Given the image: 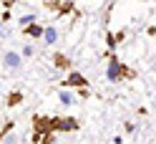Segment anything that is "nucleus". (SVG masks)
Wrapping results in <instances>:
<instances>
[{
	"instance_id": "obj_1",
	"label": "nucleus",
	"mask_w": 156,
	"mask_h": 144,
	"mask_svg": "<svg viewBox=\"0 0 156 144\" xmlns=\"http://www.w3.org/2000/svg\"><path fill=\"white\" fill-rule=\"evenodd\" d=\"M123 76H133L126 66H121L119 61L111 56V63H108V81H119V79H123Z\"/></svg>"
},
{
	"instance_id": "obj_2",
	"label": "nucleus",
	"mask_w": 156,
	"mask_h": 144,
	"mask_svg": "<svg viewBox=\"0 0 156 144\" xmlns=\"http://www.w3.org/2000/svg\"><path fill=\"white\" fill-rule=\"evenodd\" d=\"M3 63H5V68L15 71V68H20V56H18L15 51H5L3 53Z\"/></svg>"
},
{
	"instance_id": "obj_3",
	"label": "nucleus",
	"mask_w": 156,
	"mask_h": 144,
	"mask_svg": "<svg viewBox=\"0 0 156 144\" xmlns=\"http://www.w3.org/2000/svg\"><path fill=\"white\" fill-rule=\"evenodd\" d=\"M53 127L61 129V131H73V129H78V121L76 119H63V121H53Z\"/></svg>"
},
{
	"instance_id": "obj_4",
	"label": "nucleus",
	"mask_w": 156,
	"mask_h": 144,
	"mask_svg": "<svg viewBox=\"0 0 156 144\" xmlns=\"http://www.w3.org/2000/svg\"><path fill=\"white\" fill-rule=\"evenodd\" d=\"M43 31H45V28H41L38 23H30V25L25 28V35H30V38H43Z\"/></svg>"
},
{
	"instance_id": "obj_5",
	"label": "nucleus",
	"mask_w": 156,
	"mask_h": 144,
	"mask_svg": "<svg viewBox=\"0 0 156 144\" xmlns=\"http://www.w3.org/2000/svg\"><path fill=\"white\" fill-rule=\"evenodd\" d=\"M43 41H45L48 46H53V43L58 41V31H55V28H45V31H43Z\"/></svg>"
},
{
	"instance_id": "obj_6",
	"label": "nucleus",
	"mask_w": 156,
	"mask_h": 144,
	"mask_svg": "<svg viewBox=\"0 0 156 144\" xmlns=\"http://www.w3.org/2000/svg\"><path fill=\"white\" fill-rule=\"evenodd\" d=\"M68 83H71V86H86V79L81 73H71V76H68Z\"/></svg>"
},
{
	"instance_id": "obj_7",
	"label": "nucleus",
	"mask_w": 156,
	"mask_h": 144,
	"mask_svg": "<svg viewBox=\"0 0 156 144\" xmlns=\"http://www.w3.org/2000/svg\"><path fill=\"white\" fill-rule=\"evenodd\" d=\"M58 99H61V104H63V106H71V104H73L71 91H61V94H58Z\"/></svg>"
},
{
	"instance_id": "obj_8",
	"label": "nucleus",
	"mask_w": 156,
	"mask_h": 144,
	"mask_svg": "<svg viewBox=\"0 0 156 144\" xmlns=\"http://www.w3.org/2000/svg\"><path fill=\"white\" fill-rule=\"evenodd\" d=\"M30 23H35V13H28V15H23V18H20V25H25V28H28Z\"/></svg>"
},
{
	"instance_id": "obj_9",
	"label": "nucleus",
	"mask_w": 156,
	"mask_h": 144,
	"mask_svg": "<svg viewBox=\"0 0 156 144\" xmlns=\"http://www.w3.org/2000/svg\"><path fill=\"white\" fill-rule=\"evenodd\" d=\"M20 101H23V96H20V94H13L10 99H8V104H10V106H15V104H20Z\"/></svg>"
},
{
	"instance_id": "obj_10",
	"label": "nucleus",
	"mask_w": 156,
	"mask_h": 144,
	"mask_svg": "<svg viewBox=\"0 0 156 144\" xmlns=\"http://www.w3.org/2000/svg\"><path fill=\"white\" fill-rule=\"evenodd\" d=\"M23 56H35V48L28 43V46H23Z\"/></svg>"
}]
</instances>
